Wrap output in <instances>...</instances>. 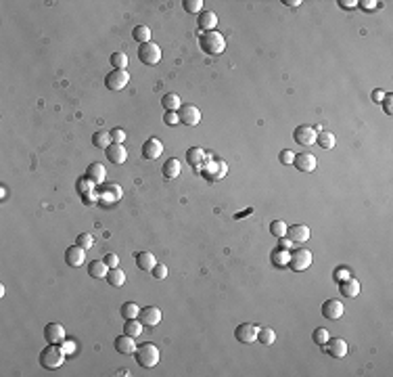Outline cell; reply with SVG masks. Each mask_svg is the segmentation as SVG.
<instances>
[{
  "label": "cell",
  "instance_id": "obj_34",
  "mask_svg": "<svg viewBox=\"0 0 393 377\" xmlns=\"http://www.w3.org/2000/svg\"><path fill=\"white\" fill-rule=\"evenodd\" d=\"M121 317H124L126 321H130V319H138V314H141V308L134 304V302H126L124 306H121Z\"/></svg>",
  "mask_w": 393,
  "mask_h": 377
},
{
  "label": "cell",
  "instance_id": "obj_19",
  "mask_svg": "<svg viewBox=\"0 0 393 377\" xmlns=\"http://www.w3.org/2000/svg\"><path fill=\"white\" fill-rule=\"evenodd\" d=\"M326 346H328V352H330V356H335V358H343V356H347V341L345 339H341V337H333V339H328L326 341Z\"/></svg>",
  "mask_w": 393,
  "mask_h": 377
},
{
  "label": "cell",
  "instance_id": "obj_32",
  "mask_svg": "<svg viewBox=\"0 0 393 377\" xmlns=\"http://www.w3.org/2000/svg\"><path fill=\"white\" fill-rule=\"evenodd\" d=\"M316 143L322 147V149H333L335 147V143H337V138H335V134L333 132H318V136H316Z\"/></svg>",
  "mask_w": 393,
  "mask_h": 377
},
{
  "label": "cell",
  "instance_id": "obj_2",
  "mask_svg": "<svg viewBox=\"0 0 393 377\" xmlns=\"http://www.w3.org/2000/svg\"><path fill=\"white\" fill-rule=\"evenodd\" d=\"M65 352L59 344H48L44 350L40 352V365L44 369H59L61 365L65 363Z\"/></svg>",
  "mask_w": 393,
  "mask_h": 377
},
{
  "label": "cell",
  "instance_id": "obj_21",
  "mask_svg": "<svg viewBox=\"0 0 393 377\" xmlns=\"http://www.w3.org/2000/svg\"><path fill=\"white\" fill-rule=\"evenodd\" d=\"M115 350L119 354H134L136 352V344H134V337H130V335H119L117 339H115Z\"/></svg>",
  "mask_w": 393,
  "mask_h": 377
},
{
  "label": "cell",
  "instance_id": "obj_24",
  "mask_svg": "<svg viewBox=\"0 0 393 377\" xmlns=\"http://www.w3.org/2000/svg\"><path fill=\"white\" fill-rule=\"evenodd\" d=\"M161 172H163V176L165 178H178L180 176V172H182V164L178 162V160H168L163 164V168H161Z\"/></svg>",
  "mask_w": 393,
  "mask_h": 377
},
{
  "label": "cell",
  "instance_id": "obj_51",
  "mask_svg": "<svg viewBox=\"0 0 393 377\" xmlns=\"http://www.w3.org/2000/svg\"><path fill=\"white\" fill-rule=\"evenodd\" d=\"M383 107H385V111L389 113H393V109H391V94H385V99H383Z\"/></svg>",
  "mask_w": 393,
  "mask_h": 377
},
{
  "label": "cell",
  "instance_id": "obj_16",
  "mask_svg": "<svg viewBox=\"0 0 393 377\" xmlns=\"http://www.w3.org/2000/svg\"><path fill=\"white\" fill-rule=\"evenodd\" d=\"M105 176H107V170H105V166L99 164V162L90 164L88 170H86V178H88L94 187H97V185H103V182H105Z\"/></svg>",
  "mask_w": 393,
  "mask_h": 377
},
{
  "label": "cell",
  "instance_id": "obj_46",
  "mask_svg": "<svg viewBox=\"0 0 393 377\" xmlns=\"http://www.w3.org/2000/svg\"><path fill=\"white\" fill-rule=\"evenodd\" d=\"M94 185H92V182L88 180V178H84V180H77V191H80V193H86V191H90Z\"/></svg>",
  "mask_w": 393,
  "mask_h": 377
},
{
  "label": "cell",
  "instance_id": "obj_27",
  "mask_svg": "<svg viewBox=\"0 0 393 377\" xmlns=\"http://www.w3.org/2000/svg\"><path fill=\"white\" fill-rule=\"evenodd\" d=\"M161 105H163V109H165V111H178V109L182 107V101H180V96H178V94L168 92V94H163Z\"/></svg>",
  "mask_w": 393,
  "mask_h": 377
},
{
  "label": "cell",
  "instance_id": "obj_28",
  "mask_svg": "<svg viewBox=\"0 0 393 377\" xmlns=\"http://www.w3.org/2000/svg\"><path fill=\"white\" fill-rule=\"evenodd\" d=\"M107 283L109 285H113V287H121L126 283V273L121 268H109V273H107Z\"/></svg>",
  "mask_w": 393,
  "mask_h": 377
},
{
  "label": "cell",
  "instance_id": "obj_36",
  "mask_svg": "<svg viewBox=\"0 0 393 377\" xmlns=\"http://www.w3.org/2000/svg\"><path fill=\"white\" fill-rule=\"evenodd\" d=\"M111 65H113V69H126L128 67V55H124V52H113Z\"/></svg>",
  "mask_w": 393,
  "mask_h": 377
},
{
  "label": "cell",
  "instance_id": "obj_53",
  "mask_svg": "<svg viewBox=\"0 0 393 377\" xmlns=\"http://www.w3.org/2000/svg\"><path fill=\"white\" fill-rule=\"evenodd\" d=\"M291 245H293V241H291V239H286V237H283V241H281V248H283V250H289Z\"/></svg>",
  "mask_w": 393,
  "mask_h": 377
},
{
  "label": "cell",
  "instance_id": "obj_11",
  "mask_svg": "<svg viewBox=\"0 0 393 377\" xmlns=\"http://www.w3.org/2000/svg\"><path fill=\"white\" fill-rule=\"evenodd\" d=\"M178 118H180L182 124L197 126L201 122V111L195 107V105H182V107L178 109Z\"/></svg>",
  "mask_w": 393,
  "mask_h": 377
},
{
  "label": "cell",
  "instance_id": "obj_38",
  "mask_svg": "<svg viewBox=\"0 0 393 377\" xmlns=\"http://www.w3.org/2000/svg\"><path fill=\"white\" fill-rule=\"evenodd\" d=\"M312 339L316 341V344H320V346H326V341L330 339V333H328L326 329L318 327V329H314V333H312Z\"/></svg>",
  "mask_w": 393,
  "mask_h": 377
},
{
  "label": "cell",
  "instance_id": "obj_1",
  "mask_svg": "<svg viewBox=\"0 0 393 377\" xmlns=\"http://www.w3.org/2000/svg\"><path fill=\"white\" fill-rule=\"evenodd\" d=\"M199 46H201V50H203L205 55L217 57V55H222V52L226 50V38L215 30L214 32H203L199 36Z\"/></svg>",
  "mask_w": 393,
  "mask_h": 377
},
{
  "label": "cell",
  "instance_id": "obj_43",
  "mask_svg": "<svg viewBox=\"0 0 393 377\" xmlns=\"http://www.w3.org/2000/svg\"><path fill=\"white\" fill-rule=\"evenodd\" d=\"M163 122L168 126H176V124H180V118H178V111H165V116H163Z\"/></svg>",
  "mask_w": 393,
  "mask_h": 377
},
{
  "label": "cell",
  "instance_id": "obj_9",
  "mask_svg": "<svg viewBox=\"0 0 393 377\" xmlns=\"http://www.w3.org/2000/svg\"><path fill=\"white\" fill-rule=\"evenodd\" d=\"M234 337H237L241 344H251V341H257V327L251 325V323H241V325L234 329Z\"/></svg>",
  "mask_w": 393,
  "mask_h": 377
},
{
  "label": "cell",
  "instance_id": "obj_17",
  "mask_svg": "<svg viewBox=\"0 0 393 377\" xmlns=\"http://www.w3.org/2000/svg\"><path fill=\"white\" fill-rule=\"evenodd\" d=\"M105 153H107V160L111 164H124L128 160V151L124 145H117V143H111L107 149H105Z\"/></svg>",
  "mask_w": 393,
  "mask_h": 377
},
{
  "label": "cell",
  "instance_id": "obj_42",
  "mask_svg": "<svg viewBox=\"0 0 393 377\" xmlns=\"http://www.w3.org/2000/svg\"><path fill=\"white\" fill-rule=\"evenodd\" d=\"M111 141L113 143H117V145H124V141H126V132L121 128H113L111 130Z\"/></svg>",
  "mask_w": 393,
  "mask_h": 377
},
{
  "label": "cell",
  "instance_id": "obj_3",
  "mask_svg": "<svg viewBox=\"0 0 393 377\" xmlns=\"http://www.w3.org/2000/svg\"><path fill=\"white\" fill-rule=\"evenodd\" d=\"M136 363L144 367V369H151V367H155L157 363H159V348H157L155 344H143L141 348H136Z\"/></svg>",
  "mask_w": 393,
  "mask_h": 377
},
{
  "label": "cell",
  "instance_id": "obj_41",
  "mask_svg": "<svg viewBox=\"0 0 393 377\" xmlns=\"http://www.w3.org/2000/svg\"><path fill=\"white\" fill-rule=\"evenodd\" d=\"M295 155H297V153H293L291 149H283L281 155H278V160H281V164H285V166H293Z\"/></svg>",
  "mask_w": 393,
  "mask_h": 377
},
{
  "label": "cell",
  "instance_id": "obj_14",
  "mask_svg": "<svg viewBox=\"0 0 393 377\" xmlns=\"http://www.w3.org/2000/svg\"><path fill=\"white\" fill-rule=\"evenodd\" d=\"M286 239H291L293 243H305L310 239V229L305 224H293L286 226Z\"/></svg>",
  "mask_w": 393,
  "mask_h": 377
},
{
  "label": "cell",
  "instance_id": "obj_37",
  "mask_svg": "<svg viewBox=\"0 0 393 377\" xmlns=\"http://www.w3.org/2000/svg\"><path fill=\"white\" fill-rule=\"evenodd\" d=\"M270 233H272L276 239H283V237L286 235V224L283 220H272L270 222Z\"/></svg>",
  "mask_w": 393,
  "mask_h": 377
},
{
  "label": "cell",
  "instance_id": "obj_25",
  "mask_svg": "<svg viewBox=\"0 0 393 377\" xmlns=\"http://www.w3.org/2000/svg\"><path fill=\"white\" fill-rule=\"evenodd\" d=\"M107 273H109V266L105 264V260H94V262H90L88 275H90L92 279H103V277H107Z\"/></svg>",
  "mask_w": 393,
  "mask_h": 377
},
{
  "label": "cell",
  "instance_id": "obj_31",
  "mask_svg": "<svg viewBox=\"0 0 393 377\" xmlns=\"http://www.w3.org/2000/svg\"><path fill=\"white\" fill-rule=\"evenodd\" d=\"M111 132H105V130H101V132H94L92 136V145L97 149H107L111 145Z\"/></svg>",
  "mask_w": 393,
  "mask_h": 377
},
{
  "label": "cell",
  "instance_id": "obj_22",
  "mask_svg": "<svg viewBox=\"0 0 393 377\" xmlns=\"http://www.w3.org/2000/svg\"><path fill=\"white\" fill-rule=\"evenodd\" d=\"M155 264H157V260H155V256L151 251H141V253H136V266L141 268V270H146V273H151V270L155 268Z\"/></svg>",
  "mask_w": 393,
  "mask_h": 377
},
{
  "label": "cell",
  "instance_id": "obj_48",
  "mask_svg": "<svg viewBox=\"0 0 393 377\" xmlns=\"http://www.w3.org/2000/svg\"><path fill=\"white\" fill-rule=\"evenodd\" d=\"M61 348H63V352H65L67 356L75 352V344H73V341H69V339H65L63 344H61Z\"/></svg>",
  "mask_w": 393,
  "mask_h": 377
},
{
  "label": "cell",
  "instance_id": "obj_18",
  "mask_svg": "<svg viewBox=\"0 0 393 377\" xmlns=\"http://www.w3.org/2000/svg\"><path fill=\"white\" fill-rule=\"evenodd\" d=\"M163 153V145L159 138H146V143L143 145V155L146 160H157Z\"/></svg>",
  "mask_w": 393,
  "mask_h": 377
},
{
  "label": "cell",
  "instance_id": "obj_26",
  "mask_svg": "<svg viewBox=\"0 0 393 377\" xmlns=\"http://www.w3.org/2000/svg\"><path fill=\"white\" fill-rule=\"evenodd\" d=\"M143 329H144V325L138 319H130V321H126L124 323V333L126 335H130V337H138V335H143Z\"/></svg>",
  "mask_w": 393,
  "mask_h": 377
},
{
  "label": "cell",
  "instance_id": "obj_13",
  "mask_svg": "<svg viewBox=\"0 0 393 377\" xmlns=\"http://www.w3.org/2000/svg\"><path fill=\"white\" fill-rule=\"evenodd\" d=\"M84 260H86V250H84V248H80L77 243L65 250V262H67L69 266L77 268V266H82V264H84Z\"/></svg>",
  "mask_w": 393,
  "mask_h": 377
},
{
  "label": "cell",
  "instance_id": "obj_30",
  "mask_svg": "<svg viewBox=\"0 0 393 377\" xmlns=\"http://www.w3.org/2000/svg\"><path fill=\"white\" fill-rule=\"evenodd\" d=\"M274 339H276L274 329H270V327H261V329H257V341H259V344H264V346H272V344H274Z\"/></svg>",
  "mask_w": 393,
  "mask_h": 377
},
{
  "label": "cell",
  "instance_id": "obj_35",
  "mask_svg": "<svg viewBox=\"0 0 393 377\" xmlns=\"http://www.w3.org/2000/svg\"><path fill=\"white\" fill-rule=\"evenodd\" d=\"M203 149H199V147H190L188 151H186V160H188V164L190 166H195L197 168V164H201L203 162Z\"/></svg>",
  "mask_w": 393,
  "mask_h": 377
},
{
  "label": "cell",
  "instance_id": "obj_10",
  "mask_svg": "<svg viewBox=\"0 0 393 377\" xmlns=\"http://www.w3.org/2000/svg\"><path fill=\"white\" fill-rule=\"evenodd\" d=\"M345 312V306L339 302V300H326L322 304V317L328 319V321H339Z\"/></svg>",
  "mask_w": 393,
  "mask_h": 377
},
{
  "label": "cell",
  "instance_id": "obj_12",
  "mask_svg": "<svg viewBox=\"0 0 393 377\" xmlns=\"http://www.w3.org/2000/svg\"><path fill=\"white\" fill-rule=\"evenodd\" d=\"M44 339L48 341V344H63L65 341V329L61 323H48V325L44 327Z\"/></svg>",
  "mask_w": 393,
  "mask_h": 377
},
{
  "label": "cell",
  "instance_id": "obj_39",
  "mask_svg": "<svg viewBox=\"0 0 393 377\" xmlns=\"http://www.w3.org/2000/svg\"><path fill=\"white\" fill-rule=\"evenodd\" d=\"M182 6H184L186 13L197 15V13L203 11V0H184V2H182Z\"/></svg>",
  "mask_w": 393,
  "mask_h": 377
},
{
  "label": "cell",
  "instance_id": "obj_50",
  "mask_svg": "<svg viewBox=\"0 0 393 377\" xmlns=\"http://www.w3.org/2000/svg\"><path fill=\"white\" fill-rule=\"evenodd\" d=\"M383 99H385V92H383L381 88H377V90H372V101H374V103H381Z\"/></svg>",
  "mask_w": 393,
  "mask_h": 377
},
{
  "label": "cell",
  "instance_id": "obj_7",
  "mask_svg": "<svg viewBox=\"0 0 393 377\" xmlns=\"http://www.w3.org/2000/svg\"><path fill=\"white\" fill-rule=\"evenodd\" d=\"M316 136H318V132L314 130V126H308V124L297 126L295 132H293L295 143H299V145H303V147H310V145L316 143Z\"/></svg>",
  "mask_w": 393,
  "mask_h": 377
},
{
  "label": "cell",
  "instance_id": "obj_49",
  "mask_svg": "<svg viewBox=\"0 0 393 377\" xmlns=\"http://www.w3.org/2000/svg\"><path fill=\"white\" fill-rule=\"evenodd\" d=\"M357 4H360L362 8H366V11H374V8L379 6L377 0H362V2H357Z\"/></svg>",
  "mask_w": 393,
  "mask_h": 377
},
{
  "label": "cell",
  "instance_id": "obj_23",
  "mask_svg": "<svg viewBox=\"0 0 393 377\" xmlns=\"http://www.w3.org/2000/svg\"><path fill=\"white\" fill-rule=\"evenodd\" d=\"M339 292H341V295H345V297H356L357 293H360V283L349 277V279H345V281L339 283Z\"/></svg>",
  "mask_w": 393,
  "mask_h": 377
},
{
  "label": "cell",
  "instance_id": "obj_29",
  "mask_svg": "<svg viewBox=\"0 0 393 377\" xmlns=\"http://www.w3.org/2000/svg\"><path fill=\"white\" fill-rule=\"evenodd\" d=\"M289 258H291V251L289 250L278 248V250L272 251V264L274 266H286V264H289Z\"/></svg>",
  "mask_w": 393,
  "mask_h": 377
},
{
  "label": "cell",
  "instance_id": "obj_20",
  "mask_svg": "<svg viewBox=\"0 0 393 377\" xmlns=\"http://www.w3.org/2000/svg\"><path fill=\"white\" fill-rule=\"evenodd\" d=\"M199 28L203 32H214L217 25V15L214 11H201L199 13Z\"/></svg>",
  "mask_w": 393,
  "mask_h": 377
},
{
  "label": "cell",
  "instance_id": "obj_6",
  "mask_svg": "<svg viewBox=\"0 0 393 377\" xmlns=\"http://www.w3.org/2000/svg\"><path fill=\"white\" fill-rule=\"evenodd\" d=\"M128 82H130V72H126V69H113L105 78V86L109 90H124Z\"/></svg>",
  "mask_w": 393,
  "mask_h": 377
},
{
  "label": "cell",
  "instance_id": "obj_44",
  "mask_svg": "<svg viewBox=\"0 0 393 377\" xmlns=\"http://www.w3.org/2000/svg\"><path fill=\"white\" fill-rule=\"evenodd\" d=\"M151 273H153L155 279H165V277H168V266H165V264H155V268L151 270Z\"/></svg>",
  "mask_w": 393,
  "mask_h": 377
},
{
  "label": "cell",
  "instance_id": "obj_47",
  "mask_svg": "<svg viewBox=\"0 0 393 377\" xmlns=\"http://www.w3.org/2000/svg\"><path fill=\"white\" fill-rule=\"evenodd\" d=\"M335 279L339 283L341 281H345V279H349V270L345 268V266H341V268H337V273H335Z\"/></svg>",
  "mask_w": 393,
  "mask_h": 377
},
{
  "label": "cell",
  "instance_id": "obj_4",
  "mask_svg": "<svg viewBox=\"0 0 393 377\" xmlns=\"http://www.w3.org/2000/svg\"><path fill=\"white\" fill-rule=\"evenodd\" d=\"M138 59H141L144 65H157L161 61V48H159V44H155L153 40L141 44V48H138Z\"/></svg>",
  "mask_w": 393,
  "mask_h": 377
},
{
  "label": "cell",
  "instance_id": "obj_15",
  "mask_svg": "<svg viewBox=\"0 0 393 377\" xmlns=\"http://www.w3.org/2000/svg\"><path fill=\"white\" fill-rule=\"evenodd\" d=\"M293 166H297V170H299V172H314V170H316V166H318V162H316V157H314L312 153H297Z\"/></svg>",
  "mask_w": 393,
  "mask_h": 377
},
{
  "label": "cell",
  "instance_id": "obj_52",
  "mask_svg": "<svg viewBox=\"0 0 393 377\" xmlns=\"http://www.w3.org/2000/svg\"><path fill=\"white\" fill-rule=\"evenodd\" d=\"M339 4H341L343 8H354V6H357L356 0H339Z\"/></svg>",
  "mask_w": 393,
  "mask_h": 377
},
{
  "label": "cell",
  "instance_id": "obj_54",
  "mask_svg": "<svg viewBox=\"0 0 393 377\" xmlns=\"http://www.w3.org/2000/svg\"><path fill=\"white\" fill-rule=\"evenodd\" d=\"M285 4H286V6H291V8H295V6H299V4H301V0H285Z\"/></svg>",
  "mask_w": 393,
  "mask_h": 377
},
{
  "label": "cell",
  "instance_id": "obj_45",
  "mask_svg": "<svg viewBox=\"0 0 393 377\" xmlns=\"http://www.w3.org/2000/svg\"><path fill=\"white\" fill-rule=\"evenodd\" d=\"M105 264H107L109 268H117V264H119L117 253H107V256H105Z\"/></svg>",
  "mask_w": 393,
  "mask_h": 377
},
{
  "label": "cell",
  "instance_id": "obj_8",
  "mask_svg": "<svg viewBox=\"0 0 393 377\" xmlns=\"http://www.w3.org/2000/svg\"><path fill=\"white\" fill-rule=\"evenodd\" d=\"M161 319H163V312L157 308V306H146V308H143L141 314H138V321H141L143 325H146V327L159 325Z\"/></svg>",
  "mask_w": 393,
  "mask_h": 377
},
{
  "label": "cell",
  "instance_id": "obj_33",
  "mask_svg": "<svg viewBox=\"0 0 393 377\" xmlns=\"http://www.w3.org/2000/svg\"><path fill=\"white\" fill-rule=\"evenodd\" d=\"M132 38L136 42H141V44H144V42H151V30H148L146 25H136L134 32H132Z\"/></svg>",
  "mask_w": 393,
  "mask_h": 377
},
{
  "label": "cell",
  "instance_id": "obj_40",
  "mask_svg": "<svg viewBox=\"0 0 393 377\" xmlns=\"http://www.w3.org/2000/svg\"><path fill=\"white\" fill-rule=\"evenodd\" d=\"M75 243L80 245V248H84V250H90L94 245V239H92L90 233H80V235H77V239H75Z\"/></svg>",
  "mask_w": 393,
  "mask_h": 377
},
{
  "label": "cell",
  "instance_id": "obj_5",
  "mask_svg": "<svg viewBox=\"0 0 393 377\" xmlns=\"http://www.w3.org/2000/svg\"><path fill=\"white\" fill-rule=\"evenodd\" d=\"M312 262H314L312 251L301 248V250H297V251H293V253H291V258H289V266L295 270V273H301V270H308V268L312 266Z\"/></svg>",
  "mask_w": 393,
  "mask_h": 377
}]
</instances>
